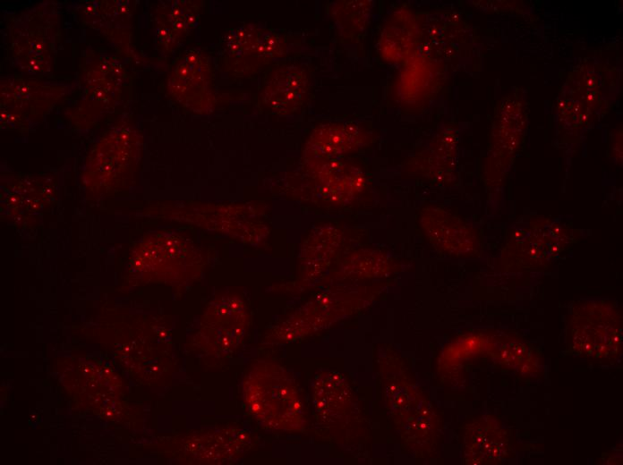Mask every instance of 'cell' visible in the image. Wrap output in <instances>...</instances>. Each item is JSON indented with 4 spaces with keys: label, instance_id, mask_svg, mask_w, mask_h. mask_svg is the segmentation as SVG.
Returning <instances> with one entry per match:
<instances>
[{
    "label": "cell",
    "instance_id": "6da1fadb",
    "mask_svg": "<svg viewBox=\"0 0 623 465\" xmlns=\"http://www.w3.org/2000/svg\"><path fill=\"white\" fill-rule=\"evenodd\" d=\"M242 394L246 410L263 427L282 431L303 428V408L297 386L279 364L256 360L243 376Z\"/></svg>",
    "mask_w": 623,
    "mask_h": 465
},
{
    "label": "cell",
    "instance_id": "7a4b0ae2",
    "mask_svg": "<svg viewBox=\"0 0 623 465\" xmlns=\"http://www.w3.org/2000/svg\"><path fill=\"white\" fill-rule=\"evenodd\" d=\"M81 95L71 118L90 124L107 118L127 97V74L114 56L91 54L85 61L81 75Z\"/></svg>",
    "mask_w": 623,
    "mask_h": 465
},
{
    "label": "cell",
    "instance_id": "3957f363",
    "mask_svg": "<svg viewBox=\"0 0 623 465\" xmlns=\"http://www.w3.org/2000/svg\"><path fill=\"white\" fill-rule=\"evenodd\" d=\"M59 32L58 18L49 4L20 14L10 26L11 49L21 70L42 72L52 65Z\"/></svg>",
    "mask_w": 623,
    "mask_h": 465
},
{
    "label": "cell",
    "instance_id": "277c9868",
    "mask_svg": "<svg viewBox=\"0 0 623 465\" xmlns=\"http://www.w3.org/2000/svg\"><path fill=\"white\" fill-rule=\"evenodd\" d=\"M282 36L269 29L246 24L229 30L222 42L223 68L235 77H246L284 55Z\"/></svg>",
    "mask_w": 623,
    "mask_h": 465
},
{
    "label": "cell",
    "instance_id": "5b68a950",
    "mask_svg": "<svg viewBox=\"0 0 623 465\" xmlns=\"http://www.w3.org/2000/svg\"><path fill=\"white\" fill-rule=\"evenodd\" d=\"M167 91L184 108L195 113L210 111L216 103L214 73L208 55L192 49L172 67Z\"/></svg>",
    "mask_w": 623,
    "mask_h": 465
},
{
    "label": "cell",
    "instance_id": "8992f818",
    "mask_svg": "<svg viewBox=\"0 0 623 465\" xmlns=\"http://www.w3.org/2000/svg\"><path fill=\"white\" fill-rule=\"evenodd\" d=\"M64 90L61 86L20 77L2 80V125L27 126L43 118L63 95Z\"/></svg>",
    "mask_w": 623,
    "mask_h": 465
},
{
    "label": "cell",
    "instance_id": "52a82bcc",
    "mask_svg": "<svg viewBox=\"0 0 623 465\" xmlns=\"http://www.w3.org/2000/svg\"><path fill=\"white\" fill-rule=\"evenodd\" d=\"M309 92L306 70L296 64H284L267 74L259 93V105L271 114H290L303 107Z\"/></svg>",
    "mask_w": 623,
    "mask_h": 465
},
{
    "label": "cell",
    "instance_id": "ba28073f",
    "mask_svg": "<svg viewBox=\"0 0 623 465\" xmlns=\"http://www.w3.org/2000/svg\"><path fill=\"white\" fill-rule=\"evenodd\" d=\"M206 318L205 333L210 353L226 356L241 342L248 326V313L243 301L234 295L214 300Z\"/></svg>",
    "mask_w": 623,
    "mask_h": 465
},
{
    "label": "cell",
    "instance_id": "9c48e42d",
    "mask_svg": "<svg viewBox=\"0 0 623 465\" xmlns=\"http://www.w3.org/2000/svg\"><path fill=\"white\" fill-rule=\"evenodd\" d=\"M200 13L197 2H165L154 12V27L158 46L172 51L187 37Z\"/></svg>",
    "mask_w": 623,
    "mask_h": 465
},
{
    "label": "cell",
    "instance_id": "30bf717a",
    "mask_svg": "<svg viewBox=\"0 0 623 465\" xmlns=\"http://www.w3.org/2000/svg\"><path fill=\"white\" fill-rule=\"evenodd\" d=\"M363 140V132L355 125L332 123L317 130L311 141L325 155H338L357 148Z\"/></svg>",
    "mask_w": 623,
    "mask_h": 465
}]
</instances>
